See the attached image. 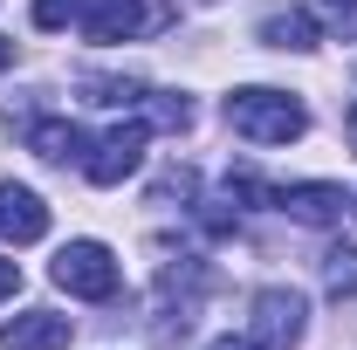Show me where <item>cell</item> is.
<instances>
[{
    "mask_svg": "<svg viewBox=\"0 0 357 350\" xmlns=\"http://www.w3.org/2000/svg\"><path fill=\"white\" fill-rule=\"evenodd\" d=\"M227 124L255 144H296L310 131V110L289 96V89H234L227 96Z\"/></svg>",
    "mask_w": 357,
    "mask_h": 350,
    "instance_id": "1",
    "label": "cell"
},
{
    "mask_svg": "<svg viewBox=\"0 0 357 350\" xmlns=\"http://www.w3.org/2000/svg\"><path fill=\"white\" fill-rule=\"evenodd\" d=\"M55 289H69V296H83V303H110L117 296V254L103 248V241H69V248H55Z\"/></svg>",
    "mask_w": 357,
    "mask_h": 350,
    "instance_id": "2",
    "label": "cell"
},
{
    "mask_svg": "<svg viewBox=\"0 0 357 350\" xmlns=\"http://www.w3.org/2000/svg\"><path fill=\"white\" fill-rule=\"evenodd\" d=\"M248 316H255V344L261 350H296L303 344V323H310V303L296 289H261L248 303Z\"/></svg>",
    "mask_w": 357,
    "mask_h": 350,
    "instance_id": "3",
    "label": "cell"
},
{
    "mask_svg": "<svg viewBox=\"0 0 357 350\" xmlns=\"http://www.w3.org/2000/svg\"><path fill=\"white\" fill-rule=\"evenodd\" d=\"M137 158H144V124H117L83 151V172H89V185H117V178L137 172Z\"/></svg>",
    "mask_w": 357,
    "mask_h": 350,
    "instance_id": "4",
    "label": "cell"
},
{
    "mask_svg": "<svg viewBox=\"0 0 357 350\" xmlns=\"http://www.w3.org/2000/svg\"><path fill=\"white\" fill-rule=\"evenodd\" d=\"M144 28H158V14L137 7V0H89L83 7V35L89 42H131Z\"/></svg>",
    "mask_w": 357,
    "mask_h": 350,
    "instance_id": "5",
    "label": "cell"
},
{
    "mask_svg": "<svg viewBox=\"0 0 357 350\" xmlns=\"http://www.w3.org/2000/svg\"><path fill=\"white\" fill-rule=\"evenodd\" d=\"M42 234H48L42 192H28V185H0V241L28 248V241H42Z\"/></svg>",
    "mask_w": 357,
    "mask_h": 350,
    "instance_id": "6",
    "label": "cell"
},
{
    "mask_svg": "<svg viewBox=\"0 0 357 350\" xmlns=\"http://www.w3.org/2000/svg\"><path fill=\"white\" fill-rule=\"evenodd\" d=\"M0 350H69V316H55V309H28V316L0 323Z\"/></svg>",
    "mask_w": 357,
    "mask_h": 350,
    "instance_id": "7",
    "label": "cell"
},
{
    "mask_svg": "<svg viewBox=\"0 0 357 350\" xmlns=\"http://www.w3.org/2000/svg\"><path fill=\"white\" fill-rule=\"evenodd\" d=\"M275 206H282L289 220H303V227H330L351 199H344V185H323V178H316V185H282Z\"/></svg>",
    "mask_w": 357,
    "mask_h": 350,
    "instance_id": "8",
    "label": "cell"
},
{
    "mask_svg": "<svg viewBox=\"0 0 357 350\" xmlns=\"http://www.w3.org/2000/svg\"><path fill=\"white\" fill-rule=\"evenodd\" d=\"M28 151L48 165H69V158H83V131L62 124V117H42V124H28Z\"/></svg>",
    "mask_w": 357,
    "mask_h": 350,
    "instance_id": "9",
    "label": "cell"
},
{
    "mask_svg": "<svg viewBox=\"0 0 357 350\" xmlns=\"http://www.w3.org/2000/svg\"><path fill=\"white\" fill-rule=\"evenodd\" d=\"M316 35H323V28H316L310 7H282V14L261 21V42L268 48H296V55H303V48H316Z\"/></svg>",
    "mask_w": 357,
    "mask_h": 350,
    "instance_id": "10",
    "label": "cell"
},
{
    "mask_svg": "<svg viewBox=\"0 0 357 350\" xmlns=\"http://www.w3.org/2000/svg\"><path fill=\"white\" fill-rule=\"evenodd\" d=\"M323 289L344 303V296H357V248L351 241H337L330 254H323Z\"/></svg>",
    "mask_w": 357,
    "mask_h": 350,
    "instance_id": "11",
    "label": "cell"
},
{
    "mask_svg": "<svg viewBox=\"0 0 357 350\" xmlns=\"http://www.w3.org/2000/svg\"><path fill=\"white\" fill-rule=\"evenodd\" d=\"M83 96L103 103V110H117V103H144V83L137 76H83Z\"/></svg>",
    "mask_w": 357,
    "mask_h": 350,
    "instance_id": "12",
    "label": "cell"
},
{
    "mask_svg": "<svg viewBox=\"0 0 357 350\" xmlns=\"http://www.w3.org/2000/svg\"><path fill=\"white\" fill-rule=\"evenodd\" d=\"M83 7H89V0H35V28H48V35H55V28L83 21Z\"/></svg>",
    "mask_w": 357,
    "mask_h": 350,
    "instance_id": "13",
    "label": "cell"
},
{
    "mask_svg": "<svg viewBox=\"0 0 357 350\" xmlns=\"http://www.w3.org/2000/svg\"><path fill=\"white\" fill-rule=\"evenodd\" d=\"M151 124H158V131H185V124H192V103H185V96H151Z\"/></svg>",
    "mask_w": 357,
    "mask_h": 350,
    "instance_id": "14",
    "label": "cell"
},
{
    "mask_svg": "<svg viewBox=\"0 0 357 350\" xmlns=\"http://www.w3.org/2000/svg\"><path fill=\"white\" fill-rule=\"evenodd\" d=\"M192 185H199L192 172H165L158 185H151V206H172V199H192Z\"/></svg>",
    "mask_w": 357,
    "mask_h": 350,
    "instance_id": "15",
    "label": "cell"
},
{
    "mask_svg": "<svg viewBox=\"0 0 357 350\" xmlns=\"http://www.w3.org/2000/svg\"><path fill=\"white\" fill-rule=\"evenodd\" d=\"M323 21H330L344 42H357V0H323Z\"/></svg>",
    "mask_w": 357,
    "mask_h": 350,
    "instance_id": "16",
    "label": "cell"
},
{
    "mask_svg": "<svg viewBox=\"0 0 357 350\" xmlns=\"http://www.w3.org/2000/svg\"><path fill=\"white\" fill-rule=\"evenodd\" d=\"M14 289H21V268H14V261H0V303H7Z\"/></svg>",
    "mask_w": 357,
    "mask_h": 350,
    "instance_id": "17",
    "label": "cell"
},
{
    "mask_svg": "<svg viewBox=\"0 0 357 350\" xmlns=\"http://www.w3.org/2000/svg\"><path fill=\"white\" fill-rule=\"evenodd\" d=\"M206 350H261V344H248V337H220V344H206Z\"/></svg>",
    "mask_w": 357,
    "mask_h": 350,
    "instance_id": "18",
    "label": "cell"
},
{
    "mask_svg": "<svg viewBox=\"0 0 357 350\" xmlns=\"http://www.w3.org/2000/svg\"><path fill=\"white\" fill-rule=\"evenodd\" d=\"M7 62H14V42H7V35H0V69H7Z\"/></svg>",
    "mask_w": 357,
    "mask_h": 350,
    "instance_id": "19",
    "label": "cell"
},
{
    "mask_svg": "<svg viewBox=\"0 0 357 350\" xmlns=\"http://www.w3.org/2000/svg\"><path fill=\"white\" fill-rule=\"evenodd\" d=\"M344 131H351V144H357V103H351V117H344Z\"/></svg>",
    "mask_w": 357,
    "mask_h": 350,
    "instance_id": "20",
    "label": "cell"
},
{
    "mask_svg": "<svg viewBox=\"0 0 357 350\" xmlns=\"http://www.w3.org/2000/svg\"><path fill=\"white\" fill-rule=\"evenodd\" d=\"M351 206H357V192H351Z\"/></svg>",
    "mask_w": 357,
    "mask_h": 350,
    "instance_id": "21",
    "label": "cell"
}]
</instances>
